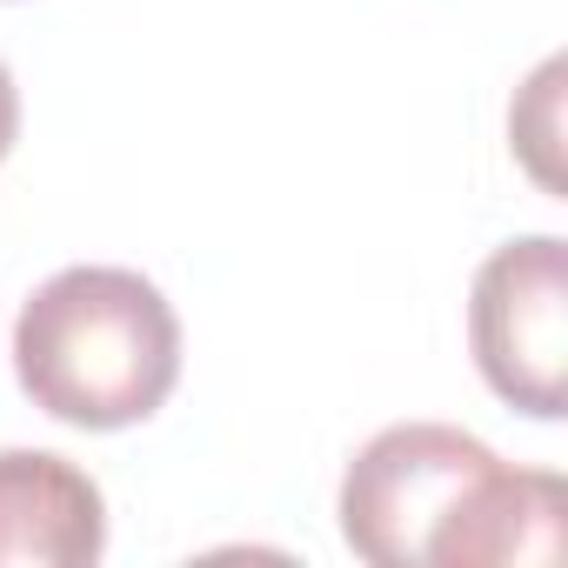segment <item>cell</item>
<instances>
[{
  "label": "cell",
  "mask_w": 568,
  "mask_h": 568,
  "mask_svg": "<svg viewBox=\"0 0 568 568\" xmlns=\"http://www.w3.org/2000/svg\"><path fill=\"white\" fill-rule=\"evenodd\" d=\"M14 375L68 428H134L181 382V322L134 267H61L14 322Z\"/></svg>",
  "instance_id": "obj_1"
},
{
  "label": "cell",
  "mask_w": 568,
  "mask_h": 568,
  "mask_svg": "<svg viewBox=\"0 0 568 568\" xmlns=\"http://www.w3.org/2000/svg\"><path fill=\"white\" fill-rule=\"evenodd\" d=\"M501 455L448 422L382 428L342 475V535L375 568H422Z\"/></svg>",
  "instance_id": "obj_2"
},
{
  "label": "cell",
  "mask_w": 568,
  "mask_h": 568,
  "mask_svg": "<svg viewBox=\"0 0 568 568\" xmlns=\"http://www.w3.org/2000/svg\"><path fill=\"white\" fill-rule=\"evenodd\" d=\"M468 348H475L481 382L508 408L535 422H561L568 408V247L555 234H521L475 267Z\"/></svg>",
  "instance_id": "obj_3"
},
{
  "label": "cell",
  "mask_w": 568,
  "mask_h": 568,
  "mask_svg": "<svg viewBox=\"0 0 568 568\" xmlns=\"http://www.w3.org/2000/svg\"><path fill=\"white\" fill-rule=\"evenodd\" d=\"M108 548L101 488L48 448H0V568H88Z\"/></svg>",
  "instance_id": "obj_4"
},
{
  "label": "cell",
  "mask_w": 568,
  "mask_h": 568,
  "mask_svg": "<svg viewBox=\"0 0 568 568\" xmlns=\"http://www.w3.org/2000/svg\"><path fill=\"white\" fill-rule=\"evenodd\" d=\"M561 521H568V488L561 475L541 468H508L495 462L462 515L442 528L428 568H508V561H561Z\"/></svg>",
  "instance_id": "obj_5"
},
{
  "label": "cell",
  "mask_w": 568,
  "mask_h": 568,
  "mask_svg": "<svg viewBox=\"0 0 568 568\" xmlns=\"http://www.w3.org/2000/svg\"><path fill=\"white\" fill-rule=\"evenodd\" d=\"M14 134H21V94H14V74L0 68V161L14 154Z\"/></svg>",
  "instance_id": "obj_6"
}]
</instances>
